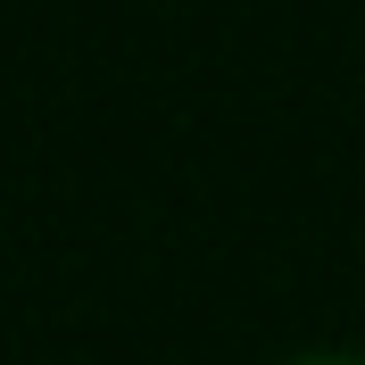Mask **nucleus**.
<instances>
[{
	"label": "nucleus",
	"instance_id": "obj_1",
	"mask_svg": "<svg viewBox=\"0 0 365 365\" xmlns=\"http://www.w3.org/2000/svg\"><path fill=\"white\" fill-rule=\"evenodd\" d=\"M307 365H349V357H307Z\"/></svg>",
	"mask_w": 365,
	"mask_h": 365
}]
</instances>
